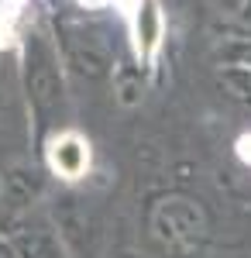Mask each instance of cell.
Segmentation results:
<instances>
[{
	"label": "cell",
	"instance_id": "obj_3",
	"mask_svg": "<svg viewBox=\"0 0 251 258\" xmlns=\"http://www.w3.org/2000/svg\"><path fill=\"white\" fill-rule=\"evenodd\" d=\"M131 35H135V55L141 59V66H152L165 45V14L158 0H138Z\"/></svg>",
	"mask_w": 251,
	"mask_h": 258
},
{
	"label": "cell",
	"instance_id": "obj_1",
	"mask_svg": "<svg viewBox=\"0 0 251 258\" xmlns=\"http://www.w3.org/2000/svg\"><path fill=\"white\" fill-rule=\"evenodd\" d=\"M45 162H48L52 176H58L62 182H79V179H86L90 165H93V145H90V138L83 131L66 127V131L48 138Z\"/></svg>",
	"mask_w": 251,
	"mask_h": 258
},
{
	"label": "cell",
	"instance_id": "obj_4",
	"mask_svg": "<svg viewBox=\"0 0 251 258\" xmlns=\"http://www.w3.org/2000/svg\"><path fill=\"white\" fill-rule=\"evenodd\" d=\"M237 155H241V159L251 165V135H244V138L237 141Z\"/></svg>",
	"mask_w": 251,
	"mask_h": 258
},
{
	"label": "cell",
	"instance_id": "obj_2",
	"mask_svg": "<svg viewBox=\"0 0 251 258\" xmlns=\"http://www.w3.org/2000/svg\"><path fill=\"white\" fill-rule=\"evenodd\" d=\"M152 224H155V234L165 244H175V248H186L203 234V214L196 210V203L182 197L162 200L152 214Z\"/></svg>",
	"mask_w": 251,
	"mask_h": 258
}]
</instances>
